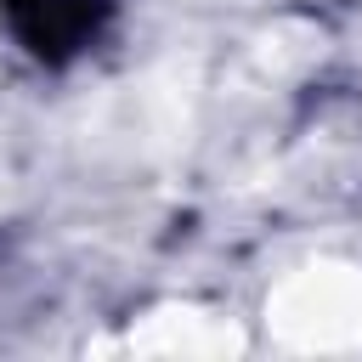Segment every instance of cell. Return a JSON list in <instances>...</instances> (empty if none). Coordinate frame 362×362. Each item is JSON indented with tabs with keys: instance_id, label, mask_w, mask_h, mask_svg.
Segmentation results:
<instances>
[{
	"instance_id": "cell-1",
	"label": "cell",
	"mask_w": 362,
	"mask_h": 362,
	"mask_svg": "<svg viewBox=\"0 0 362 362\" xmlns=\"http://www.w3.org/2000/svg\"><path fill=\"white\" fill-rule=\"evenodd\" d=\"M0 6L11 34L45 62H62L79 45H90V34L107 17V0H0Z\"/></svg>"
}]
</instances>
